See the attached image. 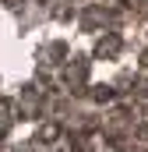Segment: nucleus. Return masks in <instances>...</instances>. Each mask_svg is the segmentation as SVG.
Returning a JSON list of instances; mask_svg holds the SVG:
<instances>
[]
</instances>
